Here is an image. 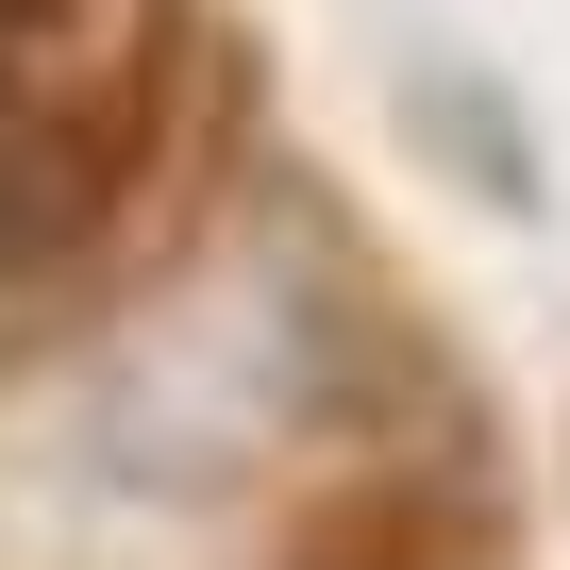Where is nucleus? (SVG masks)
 <instances>
[{
	"label": "nucleus",
	"instance_id": "nucleus-1",
	"mask_svg": "<svg viewBox=\"0 0 570 570\" xmlns=\"http://www.w3.org/2000/svg\"><path fill=\"white\" fill-rule=\"evenodd\" d=\"M101 202H118V151H101V135H51V118H18V101H0V268L68 252Z\"/></svg>",
	"mask_w": 570,
	"mask_h": 570
}]
</instances>
